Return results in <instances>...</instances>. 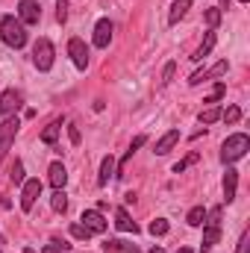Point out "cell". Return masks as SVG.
<instances>
[{
    "label": "cell",
    "instance_id": "18",
    "mask_svg": "<svg viewBox=\"0 0 250 253\" xmlns=\"http://www.w3.org/2000/svg\"><path fill=\"white\" fill-rule=\"evenodd\" d=\"M47 174H50V186H53V189H62V186H65V180H68V171H65V165H62V162H53Z\"/></svg>",
    "mask_w": 250,
    "mask_h": 253
},
{
    "label": "cell",
    "instance_id": "11",
    "mask_svg": "<svg viewBox=\"0 0 250 253\" xmlns=\"http://www.w3.org/2000/svg\"><path fill=\"white\" fill-rule=\"evenodd\" d=\"M80 221H83V227H88L91 233H106V230H109V221H106V218H103L97 209H88V212H83V218H80Z\"/></svg>",
    "mask_w": 250,
    "mask_h": 253
},
{
    "label": "cell",
    "instance_id": "38",
    "mask_svg": "<svg viewBox=\"0 0 250 253\" xmlns=\"http://www.w3.org/2000/svg\"><path fill=\"white\" fill-rule=\"evenodd\" d=\"M150 253H165V251H162V248H153V251H150Z\"/></svg>",
    "mask_w": 250,
    "mask_h": 253
},
{
    "label": "cell",
    "instance_id": "10",
    "mask_svg": "<svg viewBox=\"0 0 250 253\" xmlns=\"http://www.w3.org/2000/svg\"><path fill=\"white\" fill-rule=\"evenodd\" d=\"M39 194H42V183H39V180H24V191H21V209H24V212H30V209L36 206Z\"/></svg>",
    "mask_w": 250,
    "mask_h": 253
},
{
    "label": "cell",
    "instance_id": "16",
    "mask_svg": "<svg viewBox=\"0 0 250 253\" xmlns=\"http://www.w3.org/2000/svg\"><path fill=\"white\" fill-rule=\"evenodd\" d=\"M115 227H118L121 233H138L135 221H129V212H126L124 206H118V209H115Z\"/></svg>",
    "mask_w": 250,
    "mask_h": 253
},
{
    "label": "cell",
    "instance_id": "33",
    "mask_svg": "<svg viewBox=\"0 0 250 253\" xmlns=\"http://www.w3.org/2000/svg\"><path fill=\"white\" fill-rule=\"evenodd\" d=\"M236 253H250V233H248V230L242 233V239H239V248H236Z\"/></svg>",
    "mask_w": 250,
    "mask_h": 253
},
{
    "label": "cell",
    "instance_id": "34",
    "mask_svg": "<svg viewBox=\"0 0 250 253\" xmlns=\"http://www.w3.org/2000/svg\"><path fill=\"white\" fill-rule=\"evenodd\" d=\"M174 71H177V65H174V62L165 65V71H162V85H168V83L174 80Z\"/></svg>",
    "mask_w": 250,
    "mask_h": 253
},
{
    "label": "cell",
    "instance_id": "37",
    "mask_svg": "<svg viewBox=\"0 0 250 253\" xmlns=\"http://www.w3.org/2000/svg\"><path fill=\"white\" fill-rule=\"evenodd\" d=\"M177 253H191V248H180V251H177Z\"/></svg>",
    "mask_w": 250,
    "mask_h": 253
},
{
    "label": "cell",
    "instance_id": "15",
    "mask_svg": "<svg viewBox=\"0 0 250 253\" xmlns=\"http://www.w3.org/2000/svg\"><path fill=\"white\" fill-rule=\"evenodd\" d=\"M177 141H180V129H168V132L156 141V153H159V156H165L168 150H174V144H177Z\"/></svg>",
    "mask_w": 250,
    "mask_h": 253
},
{
    "label": "cell",
    "instance_id": "27",
    "mask_svg": "<svg viewBox=\"0 0 250 253\" xmlns=\"http://www.w3.org/2000/svg\"><path fill=\"white\" fill-rule=\"evenodd\" d=\"M147 230H150V236H165L168 233V221L165 218H156V221H150Z\"/></svg>",
    "mask_w": 250,
    "mask_h": 253
},
{
    "label": "cell",
    "instance_id": "23",
    "mask_svg": "<svg viewBox=\"0 0 250 253\" xmlns=\"http://www.w3.org/2000/svg\"><path fill=\"white\" fill-rule=\"evenodd\" d=\"M203 18H206V27H209V30H215V27L221 24V6H209Z\"/></svg>",
    "mask_w": 250,
    "mask_h": 253
},
{
    "label": "cell",
    "instance_id": "24",
    "mask_svg": "<svg viewBox=\"0 0 250 253\" xmlns=\"http://www.w3.org/2000/svg\"><path fill=\"white\" fill-rule=\"evenodd\" d=\"M218 118H221V109H218V106H209L206 112H200V115H197V121H200V124H215Z\"/></svg>",
    "mask_w": 250,
    "mask_h": 253
},
{
    "label": "cell",
    "instance_id": "22",
    "mask_svg": "<svg viewBox=\"0 0 250 253\" xmlns=\"http://www.w3.org/2000/svg\"><path fill=\"white\" fill-rule=\"evenodd\" d=\"M186 221H188V227H200V224L206 221V209H203V206H194V209H188Z\"/></svg>",
    "mask_w": 250,
    "mask_h": 253
},
{
    "label": "cell",
    "instance_id": "26",
    "mask_svg": "<svg viewBox=\"0 0 250 253\" xmlns=\"http://www.w3.org/2000/svg\"><path fill=\"white\" fill-rule=\"evenodd\" d=\"M50 206H53V212H65V209H68V197H65L62 189H56L53 200H50Z\"/></svg>",
    "mask_w": 250,
    "mask_h": 253
},
{
    "label": "cell",
    "instance_id": "36",
    "mask_svg": "<svg viewBox=\"0 0 250 253\" xmlns=\"http://www.w3.org/2000/svg\"><path fill=\"white\" fill-rule=\"evenodd\" d=\"M68 132H71V141H74V144H80V129H77V126H71Z\"/></svg>",
    "mask_w": 250,
    "mask_h": 253
},
{
    "label": "cell",
    "instance_id": "14",
    "mask_svg": "<svg viewBox=\"0 0 250 253\" xmlns=\"http://www.w3.org/2000/svg\"><path fill=\"white\" fill-rule=\"evenodd\" d=\"M115 177V156L109 153V156H103V162H100V174H97V186H109V180Z\"/></svg>",
    "mask_w": 250,
    "mask_h": 253
},
{
    "label": "cell",
    "instance_id": "4",
    "mask_svg": "<svg viewBox=\"0 0 250 253\" xmlns=\"http://www.w3.org/2000/svg\"><path fill=\"white\" fill-rule=\"evenodd\" d=\"M218 239H221V206H215V209L209 212V221H206V230H203V245H200V251L206 253L209 248H215Z\"/></svg>",
    "mask_w": 250,
    "mask_h": 253
},
{
    "label": "cell",
    "instance_id": "30",
    "mask_svg": "<svg viewBox=\"0 0 250 253\" xmlns=\"http://www.w3.org/2000/svg\"><path fill=\"white\" fill-rule=\"evenodd\" d=\"M12 183H15V186L24 183V162H15V165H12Z\"/></svg>",
    "mask_w": 250,
    "mask_h": 253
},
{
    "label": "cell",
    "instance_id": "6",
    "mask_svg": "<svg viewBox=\"0 0 250 253\" xmlns=\"http://www.w3.org/2000/svg\"><path fill=\"white\" fill-rule=\"evenodd\" d=\"M39 18H42V9H39L36 0H21V3H18V21H21L24 27L39 24Z\"/></svg>",
    "mask_w": 250,
    "mask_h": 253
},
{
    "label": "cell",
    "instance_id": "21",
    "mask_svg": "<svg viewBox=\"0 0 250 253\" xmlns=\"http://www.w3.org/2000/svg\"><path fill=\"white\" fill-rule=\"evenodd\" d=\"M59 129H62V121L47 124V126H44V132H42V141H44V144H53V141L59 138Z\"/></svg>",
    "mask_w": 250,
    "mask_h": 253
},
{
    "label": "cell",
    "instance_id": "31",
    "mask_svg": "<svg viewBox=\"0 0 250 253\" xmlns=\"http://www.w3.org/2000/svg\"><path fill=\"white\" fill-rule=\"evenodd\" d=\"M71 236H74V239H88V236H91V230H88V227H83V224H71Z\"/></svg>",
    "mask_w": 250,
    "mask_h": 253
},
{
    "label": "cell",
    "instance_id": "2",
    "mask_svg": "<svg viewBox=\"0 0 250 253\" xmlns=\"http://www.w3.org/2000/svg\"><path fill=\"white\" fill-rule=\"evenodd\" d=\"M248 150H250V138L245 132H236V135H230V138L221 144V162H224V165H233V162H239Z\"/></svg>",
    "mask_w": 250,
    "mask_h": 253
},
{
    "label": "cell",
    "instance_id": "13",
    "mask_svg": "<svg viewBox=\"0 0 250 253\" xmlns=\"http://www.w3.org/2000/svg\"><path fill=\"white\" fill-rule=\"evenodd\" d=\"M221 189H224V200H227V203L236 200V189H239V171H236V168H227Z\"/></svg>",
    "mask_w": 250,
    "mask_h": 253
},
{
    "label": "cell",
    "instance_id": "5",
    "mask_svg": "<svg viewBox=\"0 0 250 253\" xmlns=\"http://www.w3.org/2000/svg\"><path fill=\"white\" fill-rule=\"evenodd\" d=\"M18 126H21V121H18V118H12V115L0 124V162H3V156H6V150L12 147V141H15Z\"/></svg>",
    "mask_w": 250,
    "mask_h": 253
},
{
    "label": "cell",
    "instance_id": "8",
    "mask_svg": "<svg viewBox=\"0 0 250 253\" xmlns=\"http://www.w3.org/2000/svg\"><path fill=\"white\" fill-rule=\"evenodd\" d=\"M227 71H230V65H227V59H221V62L212 65L209 71H194V74L188 77V83H191V85H200L203 80H215V77H224Z\"/></svg>",
    "mask_w": 250,
    "mask_h": 253
},
{
    "label": "cell",
    "instance_id": "3",
    "mask_svg": "<svg viewBox=\"0 0 250 253\" xmlns=\"http://www.w3.org/2000/svg\"><path fill=\"white\" fill-rule=\"evenodd\" d=\"M53 59H56V50H53V42L50 39H39L36 47H33V62L39 71H50L53 68Z\"/></svg>",
    "mask_w": 250,
    "mask_h": 253
},
{
    "label": "cell",
    "instance_id": "9",
    "mask_svg": "<svg viewBox=\"0 0 250 253\" xmlns=\"http://www.w3.org/2000/svg\"><path fill=\"white\" fill-rule=\"evenodd\" d=\"M68 56H71V62L77 65L80 71L88 68V47H85L80 39H71V42H68Z\"/></svg>",
    "mask_w": 250,
    "mask_h": 253
},
{
    "label": "cell",
    "instance_id": "12",
    "mask_svg": "<svg viewBox=\"0 0 250 253\" xmlns=\"http://www.w3.org/2000/svg\"><path fill=\"white\" fill-rule=\"evenodd\" d=\"M109 42H112V21L100 18L94 24V47H109Z\"/></svg>",
    "mask_w": 250,
    "mask_h": 253
},
{
    "label": "cell",
    "instance_id": "32",
    "mask_svg": "<svg viewBox=\"0 0 250 253\" xmlns=\"http://www.w3.org/2000/svg\"><path fill=\"white\" fill-rule=\"evenodd\" d=\"M56 21L59 24L68 21V0H56Z\"/></svg>",
    "mask_w": 250,
    "mask_h": 253
},
{
    "label": "cell",
    "instance_id": "1",
    "mask_svg": "<svg viewBox=\"0 0 250 253\" xmlns=\"http://www.w3.org/2000/svg\"><path fill=\"white\" fill-rule=\"evenodd\" d=\"M0 39H3L9 47L21 50V47L27 44V27H24L15 15H3V21H0Z\"/></svg>",
    "mask_w": 250,
    "mask_h": 253
},
{
    "label": "cell",
    "instance_id": "25",
    "mask_svg": "<svg viewBox=\"0 0 250 253\" xmlns=\"http://www.w3.org/2000/svg\"><path fill=\"white\" fill-rule=\"evenodd\" d=\"M221 118H224L227 124H239V121H242V109H239V106H227V109L221 112Z\"/></svg>",
    "mask_w": 250,
    "mask_h": 253
},
{
    "label": "cell",
    "instance_id": "7",
    "mask_svg": "<svg viewBox=\"0 0 250 253\" xmlns=\"http://www.w3.org/2000/svg\"><path fill=\"white\" fill-rule=\"evenodd\" d=\"M21 103H24L21 91H18V88H6V91L0 94V115H3V118H9L12 112H18V109H21Z\"/></svg>",
    "mask_w": 250,
    "mask_h": 253
},
{
    "label": "cell",
    "instance_id": "41",
    "mask_svg": "<svg viewBox=\"0 0 250 253\" xmlns=\"http://www.w3.org/2000/svg\"><path fill=\"white\" fill-rule=\"evenodd\" d=\"M239 3H248V0H239Z\"/></svg>",
    "mask_w": 250,
    "mask_h": 253
},
{
    "label": "cell",
    "instance_id": "19",
    "mask_svg": "<svg viewBox=\"0 0 250 253\" xmlns=\"http://www.w3.org/2000/svg\"><path fill=\"white\" fill-rule=\"evenodd\" d=\"M212 47H215V30H209V33H206L203 44H200V47L194 50V56H191V59H194V62H200L203 56H209V53H212Z\"/></svg>",
    "mask_w": 250,
    "mask_h": 253
},
{
    "label": "cell",
    "instance_id": "29",
    "mask_svg": "<svg viewBox=\"0 0 250 253\" xmlns=\"http://www.w3.org/2000/svg\"><path fill=\"white\" fill-rule=\"evenodd\" d=\"M224 91H227V85H224V83H218V85H215V88H212V94H209V97H206V103H218V100H221V97H224Z\"/></svg>",
    "mask_w": 250,
    "mask_h": 253
},
{
    "label": "cell",
    "instance_id": "17",
    "mask_svg": "<svg viewBox=\"0 0 250 253\" xmlns=\"http://www.w3.org/2000/svg\"><path fill=\"white\" fill-rule=\"evenodd\" d=\"M191 9V0H174L171 12H168V24H180L186 18V12Z\"/></svg>",
    "mask_w": 250,
    "mask_h": 253
},
{
    "label": "cell",
    "instance_id": "39",
    "mask_svg": "<svg viewBox=\"0 0 250 253\" xmlns=\"http://www.w3.org/2000/svg\"><path fill=\"white\" fill-rule=\"evenodd\" d=\"M221 6H224V9H227V6H230V0H221Z\"/></svg>",
    "mask_w": 250,
    "mask_h": 253
},
{
    "label": "cell",
    "instance_id": "20",
    "mask_svg": "<svg viewBox=\"0 0 250 253\" xmlns=\"http://www.w3.org/2000/svg\"><path fill=\"white\" fill-rule=\"evenodd\" d=\"M103 253H138L135 245H126V242H106Z\"/></svg>",
    "mask_w": 250,
    "mask_h": 253
},
{
    "label": "cell",
    "instance_id": "40",
    "mask_svg": "<svg viewBox=\"0 0 250 253\" xmlns=\"http://www.w3.org/2000/svg\"><path fill=\"white\" fill-rule=\"evenodd\" d=\"M24 253H36V251H33V248H27V251H24Z\"/></svg>",
    "mask_w": 250,
    "mask_h": 253
},
{
    "label": "cell",
    "instance_id": "28",
    "mask_svg": "<svg viewBox=\"0 0 250 253\" xmlns=\"http://www.w3.org/2000/svg\"><path fill=\"white\" fill-rule=\"evenodd\" d=\"M194 162H197V153H188L183 162H177V165H174V174H183L188 165H194Z\"/></svg>",
    "mask_w": 250,
    "mask_h": 253
},
{
    "label": "cell",
    "instance_id": "35",
    "mask_svg": "<svg viewBox=\"0 0 250 253\" xmlns=\"http://www.w3.org/2000/svg\"><path fill=\"white\" fill-rule=\"evenodd\" d=\"M65 251H68V245H65V242H50L42 253H65Z\"/></svg>",
    "mask_w": 250,
    "mask_h": 253
}]
</instances>
